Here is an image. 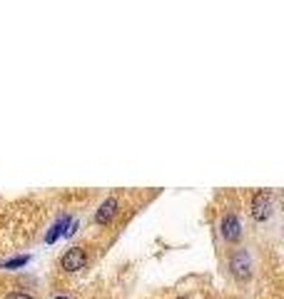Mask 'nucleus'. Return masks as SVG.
Masks as SVG:
<instances>
[{
	"label": "nucleus",
	"mask_w": 284,
	"mask_h": 299,
	"mask_svg": "<svg viewBox=\"0 0 284 299\" xmlns=\"http://www.w3.org/2000/svg\"><path fill=\"white\" fill-rule=\"evenodd\" d=\"M229 269L232 274L237 277V280H247L249 277V269H252V262H249V254L245 249H239L232 254V260H229Z\"/></svg>",
	"instance_id": "obj_2"
},
{
	"label": "nucleus",
	"mask_w": 284,
	"mask_h": 299,
	"mask_svg": "<svg viewBox=\"0 0 284 299\" xmlns=\"http://www.w3.org/2000/svg\"><path fill=\"white\" fill-rule=\"evenodd\" d=\"M18 264H25V260H13V262H8L5 267H18Z\"/></svg>",
	"instance_id": "obj_7"
},
{
	"label": "nucleus",
	"mask_w": 284,
	"mask_h": 299,
	"mask_svg": "<svg viewBox=\"0 0 284 299\" xmlns=\"http://www.w3.org/2000/svg\"><path fill=\"white\" fill-rule=\"evenodd\" d=\"M85 262H87L85 249L73 247V249L65 252V257H62V269H65V272H77V269H82V267H85Z\"/></svg>",
	"instance_id": "obj_3"
},
{
	"label": "nucleus",
	"mask_w": 284,
	"mask_h": 299,
	"mask_svg": "<svg viewBox=\"0 0 284 299\" xmlns=\"http://www.w3.org/2000/svg\"><path fill=\"white\" fill-rule=\"evenodd\" d=\"M55 299H70V297H55Z\"/></svg>",
	"instance_id": "obj_8"
},
{
	"label": "nucleus",
	"mask_w": 284,
	"mask_h": 299,
	"mask_svg": "<svg viewBox=\"0 0 284 299\" xmlns=\"http://www.w3.org/2000/svg\"><path fill=\"white\" fill-rule=\"evenodd\" d=\"M8 299H33L30 294H23V292H18V294H10Z\"/></svg>",
	"instance_id": "obj_6"
},
{
	"label": "nucleus",
	"mask_w": 284,
	"mask_h": 299,
	"mask_svg": "<svg viewBox=\"0 0 284 299\" xmlns=\"http://www.w3.org/2000/svg\"><path fill=\"white\" fill-rule=\"evenodd\" d=\"M222 237L227 242H237L239 237H242V224H239V220L234 215H227L222 220Z\"/></svg>",
	"instance_id": "obj_4"
},
{
	"label": "nucleus",
	"mask_w": 284,
	"mask_h": 299,
	"mask_svg": "<svg viewBox=\"0 0 284 299\" xmlns=\"http://www.w3.org/2000/svg\"><path fill=\"white\" fill-rule=\"evenodd\" d=\"M115 212H117V200H115V197H110V200H105V202L100 205L95 220H97L100 224H105V222H110V220L115 217Z\"/></svg>",
	"instance_id": "obj_5"
},
{
	"label": "nucleus",
	"mask_w": 284,
	"mask_h": 299,
	"mask_svg": "<svg viewBox=\"0 0 284 299\" xmlns=\"http://www.w3.org/2000/svg\"><path fill=\"white\" fill-rule=\"evenodd\" d=\"M272 215V192H257L254 200H252V217L257 222H265Z\"/></svg>",
	"instance_id": "obj_1"
}]
</instances>
